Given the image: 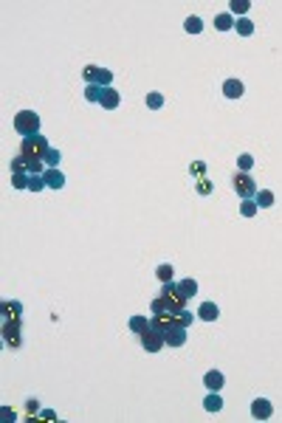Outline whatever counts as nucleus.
<instances>
[{
  "mask_svg": "<svg viewBox=\"0 0 282 423\" xmlns=\"http://www.w3.org/2000/svg\"><path fill=\"white\" fill-rule=\"evenodd\" d=\"M12 187L14 189H29V175H23V172H12Z\"/></svg>",
  "mask_w": 282,
  "mask_h": 423,
  "instance_id": "c85d7f7f",
  "label": "nucleus"
},
{
  "mask_svg": "<svg viewBox=\"0 0 282 423\" xmlns=\"http://www.w3.org/2000/svg\"><path fill=\"white\" fill-rule=\"evenodd\" d=\"M141 347H144V350L147 353H158L161 347H166V341H164V333H158V330H153V327H150L147 333H141Z\"/></svg>",
  "mask_w": 282,
  "mask_h": 423,
  "instance_id": "423d86ee",
  "label": "nucleus"
},
{
  "mask_svg": "<svg viewBox=\"0 0 282 423\" xmlns=\"http://www.w3.org/2000/svg\"><path fill=\"white\" fill-rule=\"evenodd\" d=\"M203 384H206L209 392H220L223 389V373L220 369H209V373L203 375Z\"/></svg>",
  "mask_w": 282,
  "mask_h": 423,
  "instance_id": "9d476101",
  "label": "nucleus"
},
{
  "mask_svg": "<svg viewBox=\"0 0 282 423\" xmlns=\"http://www.w3.org/2000/svg\"><path fill=\"white\" fill-rule=\"evenodd\" d=\"M223 96L226 99H240L243 96V82H240V79H226V82H223Z\"/></svg>",
  "mask_w": 282,
  "mask_h": 423,
  "instance_id": "ddd939ff",
  "label": "nucleus"
},
{
  "mask_svg": "<svg viewBox=\"0 0 282 423\" xmlns=\"http://www.w3.org/2000/svg\"><path fill=\"white\" fill-rule=\"evenodd\" d=\"M189 172H192V175H198V178H203V172H206V164H203V161H195V164L189 167Z\"/></svg>",
  "mask_w": 282,
  "mask_h": 423,
  "instance_id": "2f4dec72",
  "label": "nucleus"
},
{
  "mask_svg": "<svg viewBox=\"0 0 282 423\" xmlns=\"http://www.w3.org/2000/svg\"><path fill=\"white\" fill-rule=\"evenodd\" d=\"M232 183H234V192H237L243 200H254V195H257V183H254V178L248 175V172H234Z\"/></svg>",
  "mask_w": 282,
  "mask_h": 423,
  "instance_id": "20e7f679",
  "label": "nucleus"
},
{
  "mask_svg": "<svg viewBox=\"0 0 282 423\" xmlns=\"http://www.w3.org/2000/svg\"><path fill=\"white\" fill-rule=\"evenodd\" d=\"M102 91H104V88H99V85H88V88H85V99H88V102H93V104H99V102H102Z\"/></svg>",
  "mask_w": 282,
  "mask_h": 423,
  "instance_id": "412c9836",
  "label": "nucleus"
},
{
  "mask_svg": "<svg viewBox=\"0 0 282 423\" xmlns=\"http://www.w3.org/2000/svg\"><path fill=\"white\" fill-rule=\"evenodd\" d=\"M254 203H257L260 209H268V206H274V192H271V189H257V195H254Z\"/></svg>",
  "mask_w": 282,
  "mask_h": 423,
  "instance_id": "dca6fc26",
  "label": "nucleus"
},
{
  "mask_svg": "<svg viewBox=\"0 0 282 423\" xmlns=\"http://www.w3.org/2000/svg\"><path fill=\"white\" fill-rule=\"evenodd\" d=\"M43 178H45V187H48V189H62V187H65V175H62L57 167H48L43 172Z\"/></svg>",
  "mask_w": 282,
  "mask_h": 423,
  "instance_id": "1a4fd4ad",
  "label": "nucleus"
},
{
  "mask_svg": "<svg viewBox=\"0 0 282 423\" xmlns=\"http://www.w3.org/2000/svg\"><path fill=\"white\" fill-rule=\"evenodd\" d=\"M43 189H48L43 175H29V192H43Z\"/></svg>",
  "mask_w": 282,
  "mask_h": 423,
  "instance_id": "4be33fe9",
  "label": "nucleus"
},
{
  "mask_svg": "<svg viewBox=\"0 0 282 423\" xmlns=\"http://www.w3.org/2000/svg\"><path fill=\"white\" fill-rule=\"evenodd\" d=\"M9 167H12V172H23V175H43L45 169V161L43 158H31V155H14L12 161H9Z\"/></svg>",
  "mask_w": 282,
  "mask_h": 423,
  "instance_id": "f257e3e1",
  "label": "nucleus"
},
{
  "mask_svg": "<svg viewBox=\"0 0 282 423\" xmlns=\"http://www.w3.org/2000/svg\"><path fill=\"white\" fill-rule=\"evenodd\" d=\"M130 330H133L135 336L147 333L150 330V319H147V316H133V319H130Z\"/></svg>",
  "mask_w": 282,
  "mask_h": 423,
  "instance_id": "a211bd4d",
  "label": "nucleus"
},
{
  "mask_svg": "<svg viewBox=\"0 0 282 423\" xmlns=\"http://www.w3.org/2000/svg\"><path fill=\"white\" fill-rule=\"evenodd\" d=\"M172 274H175V271H172V266H170V262H164V266H158V268H155V277H158L161 282H172Z\"/></svg>",
  "mask_w": 282,
  "mask_h": 423,
  "instance_id": "5701e85b",
  "label": "nucleus"
},
{
  "mask_svg": "<svg viewBox=\"0 0 282 423\" xmlns=\"http://www.w3.org/2000/svg\"><path fill=\"white\" fill-rule=\"evenodd\" d=\"M234 23H237V20H234L232 12H220V14L215 17V29H217V31H232Z\"/></svg>",
  "mask_w": 282,
  "mask_h": 423,
  "instance_id": "2eb2a0df",
  "label": "nucleus"
},
{
  "mask_svg": "<svg viewBox=\"0 0 282 423\" xmlns=\"http://www.w3.org/2000/svg\"><path fill=\"white\" fill-rule=\"evenodd\" d=\"M45 167H60V161H62V155H60V150H54V147H51L48 152H45Z\"/></svg>",
  "mask_w": 282,
  "mask_h": 423,
  "instance_id": "cd10ccee",
  "label": "nucleus"
},
{
  "mask_svg": "<svg viewBox=\"0 0 282 423\" xmlns=\"http://www.w3.org/2000/svg\"><path fill=\"white\" fill-rule=\"evenodd\" d=\"M271 415H274V406H271V401L257 398V401L251 404V417H254V420H268Z\"/></svg>",
  "mask_w": 282,
  "mask_h": 423,
  "instance_id": "6e6552de",
  "label": "nucleus"
},
{
  "mask_svg": "<svg viewBox=\"0 0 282 423\" xmlns=\"http://www.w3.org/2000/svg\"><path fill=\"white\" fill-rule=\"evenodd\" d=\"M192 322H195V316H192V310H189V308H184V310H181V313H178V327H189Z\"/></svg>",
  "mask_w": 282,
  "mask_h": 423,
  "instance_id": "c756f323",
  "label": "nucleus"
},
{
  "mask_svg": "<svg viewBox=\"0 0 282 423\" xmlns=\"http://www.w3.org/2000/svg\"><path fill=\"white\" fill-rule=\"evenodd\" d=\"M6 341H9L12 347L20 345V338H17V322H9V325H6Z\"/></svg>",
  "mask_w": 282,
  "mask_h": 423,
  "instance_id": "b1692460",
  "label": "nucleus"
},
{
  "mask_svg": "<svg viewBox=\"0 0 282 423\" xmlns=\"http://www.w3.org/2000/svg\"><path fill=\"white\" fill-rule=\"evenodd\" d=\"M203 409L206 412H220L223 409V398L217 392H209L206 398H203Z\"/></svg>",
  "mask_w": 282,
  "mask_h": 423,
  "instance_id": "f3484780",
  "label": "nucleus"
},
{
  "mask_svg": "<svg viewBox=\"0 0 282 423\" xmlns=\"http://www.w3.org/2000/svg\"><path fill=\"white\" fill-rule=\"evenodd\" d=\"M184 31H186V34H201V31H203V20L195 17V14H192V17H186Z\"/></svg>",
  "mask_w": 282,
  "mask_h": 423,
  "instance_id": "aec40b11",
  "label": "nucleus"
},
{
  "mask_svg": "<svg viewBox=\"0 0 282 423\" xmlns=\"http://www.w3.org/2000/svg\"><path fill=\"white\" fill-rule=\"evenodd\" d=\"M217 316H220V310H217L215 302H203L201 308H198V319L201 322H215Z\"/></svg>",
  "mask_w": 282,
  "mask_h": 423,
  "instance_id": "4468645a",
  "label": "nucleus"
},
{
  "mask_svg": "<svg viewBox=\"0 0 282 423\" xmlns=\"http://www.w3.org/2000/svg\"><path fill=\"white\" fill-rule=\"evenodd\" d=\"M198 192H201V195H209V192H212V183H209L206 178H201V181H198Z\"/></svg>",
  "mask_w": 282,
  "mask_h": 423,
  "instance_id": "473e14b6",
  "label": "nucleus"
},
{
  "mask_svg": "<svg viewBox=\"0 0 282 423\" xmlns=\"http://www.w3.org/2000/svg\"><path fill=\"white\" fill-rule=\"evenodd\" d=\"M237 167H240V172H251L254 158H251V155H240V158H237Z\"/></svg>",
  "mask_w": 282,
  "mask_h": 423,
  "instance_id": "7c9ffc66",
  "label": "nucleus"
},
{
  "mask_svg": "<svg viewBox=\"0 0 282 423\" xmlns=\"http://www.w3.org/2000/svg\"><path fill=\"white\" fill-rule=\"evenodd\" d=\"M229 9H232V14H245L248 9H251V3H248V0H232Z\"/></svg>",
  "mask_w": 282,
  "mask_h": 423,
  "instance_id": "bb28decb",
  "label": "nucleus"
},
{
  "mask_svg": "<svg viewBox=\"0 0 282 423\" xmlns=\"http://www.w3.org/2000/svg\"><path fill=\"white\" fill-rule=\"evenodd\" d=\"M164 341H166V347H184L186 345V327H172L164 336Z\"/></svg>",
  "mask_w": 282,
  "mask_h": 423,
  "instance_id": "9b49d317",
  "label": "nucleus"
},
{
  "mask_svg": "<svg viewBox=\"0 0 282 423\" xmlns=\"http://www.w3.org/2000/svg\"><path fill=\"white\" fill-rule=\"evenodd\" d=\"M234 31H237L240 37H251L254 34V23L251 20H245V17H240L237 23H234Z\"/></svg>",
  "mask_w": 282,
  "mask_h": 423,
  "instance_id": "6ab92c4d",
  "label": "nucleus"
},
{
  "mask_svg": "<svg viewBox=\"0 0 282 423\" xmlns=\"http://www.w3.org/2000/svg\"><path fill=\"white\" fill-rule=\"evenodd\" d=\"M14 130H17L23 139L40 136V116L34 113V110H20V113L14 116Z\"/></svg>",
  "mask_w": 282,
  "mask_h": 423,
  "instance_id": "f03ea898",
  "label": "nucleus"
},
{
  "mask_svg": "<svg viewBox=\"0 0 282 423\" xmlns=\"http://www.w3.org/2000/svg\"><path fill=\"white\" fill-rule=\"evenodd\" d=\"M99 104H102L104 110H116L119 104H122V96H119L113 88H104V91H102V102H99Z\"/></svg>",
  "mask_w": 282,
  "mask_h": 423,
  "instance_id": "f8f14e48",
  "label": "nucleus"
},
{
  "mask_svg": "<svg viewBox=\"0 0 282 423\" xmlns=\"http://www.w3.org/2000/svg\"><path fill=\"white\" fill-rule=\"evenodd\" d=\"M172 285H175V296H178L181 302H192V296L198 294V282L192 277L178 279V282H172Z\"/></svg>",
  "mask_w": 282,
  "mask_h": 423,
  "instance_id": "0eeeda50",
  "label": "nucleus"
},
{
  "mask_svg": "<svg viewBox=\"0 0 282 423\" xmlns=\"http://www.w3.org/2000/svg\"><path fill=\"white\" fill-rule=\"evenodd\" d=\"M51 150L48 139H43V136H29V139L20 141V152L23 155H31V158H45V152Z\"/></svg>",
  "mask_w": 282,
  "mask_h": 423,
  "instance_id": "7ed1b4c3",
  "label": "nucleus"
},
{
  "mask_svg": "<svg viewBox=\"0 0 282 423\" xmlns=\"http://www.w3.org/2000/svg\"><path fill=\"white\" fill-rule=\"evenodd\" d=\"M144 102H147V108L150 110H158V108H164V96H161V93H147V99H144Z\"/></svg>",
  "mask_w": 282,
  "mask_h": 423,
  "instance_id": "a878e982",
  "label": "nucleus"
},
{
  "mask_svg": "<svg viewBox=\"0 0 282 423\" xmlns=\"http://www.w3.org/2000/svg\"><path fill=\"white\" fill-rule=\"evenodd\" d=\"M82 79H85L88 85H99V88H110V82H113V73L107 71V68L88 65L85 71H82Z\"/></svg>",
  "mask_w": 282,
  "mask_h": 423,
  "instance_id": "39448f33",
  "label": "nucleus"
},
{
  "mask_svg": "<svg viewBox=\"0 0 282 423\" xmlns=\"http://www.w3.org/2000/svg\"><path fill=\"white\" fill-rule=\"evenodd\" d=\"M257 211H260V206L254 203V200H243V206H240V215H243V218H254Z\"/></svg>",
  "mask_w": 282,
  "mask_h": 423,
  "instance_id": "393cba45",
  "label": "nucleus"
}]
</instances>
